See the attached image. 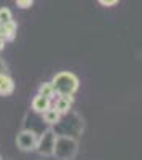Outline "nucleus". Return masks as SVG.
Wrapping results in <instances>:
<instances>
[{"label": "nucleus", "instance_id": "1", "mask_svg": "<svg viewBox=\"0 0 142 160\" xmlns=\"http://www.w3.org/2000/svg\"><path fill=\"white\" fill-rule=\"evenodd\" d=\"M58 96H72L78 90V78L72 72H58L51 80Z\"/></svg>", "mask_w": 142, "mask_h": 160}, {"label": "nucleus", "instance_id": "2", "mask_svg": "<svg viewBox=\"0 0 142 160\" xmlns=\"http://www.w3.org/2000/svg\"><path fill=\"white\" fill-rule=\"evenodd\" d=\"M56 139H58V136H56V133L53 131V130H46L43 135H42V138L38 139V142H37V148H35V151L40 154V155H53L54 154V146H56Z\"/></svg>", "mask_w": 142, "mask_h": 160}, {"label": "nucleus", "instance_id": "3", "mask_svg": "<svg viewBox=\"0 0 142 160\" xmlns=\"http://www.w3.org/2000/svg\"><path fill=\"white\" fill-rule=\"evenodd\" d=\"M37 142H38V138H37L35 133L31 131V130H22V131L18 133V136H16V146H18V149L22 151V152L35 151Z\"/></svg>", "mask_w": 142, "mask_h": 160}, {"label": "nucleus", "instance_id": "4", "mask_svg": "<svg viewBox=\"0 0 142 160\" xmlns=\"http://www.w3.org/2000/svg\"><path fill=\"white\" fill-rule=\"evenodd\" d=\"M16 31H18V24L15 21H8L0 24V37L5 38V42H10V40H15L16 37Z\"/></svg>", "mask_w": 142, "mask_h": 160}, {"label": "nucleus", "instance_id": "5", "mask_svg": "<svg viewBox=\"0 0 142 160\" xmlns=\"http://www.w3.org/2000/svg\"><path fill=\"white\" fill-rule=\"evenodd\" d=\"M15 91V82L10 75L5 74H0V96H8Z\"/></svg>", "mask_w": 142, "mask_h": 160}, {"label": "nucleus", "instance_id": "6", "mask_svg": "<svg viewBox=\"0 0 142 160\" xmlns=\"http://www.w3.org/2000/svg\"><path fill=\"white\" fill-rule=\"evenodd\" d=\"M51 108V99L42 96V95H37L34 99H32V109L37 112V114H43L45 111H48Z\"/></svg>", "mask_w": 142, "mask_h": 160}, {"label": "nucleus", "instance_id": "7", "mask_svg": "<svg viewBox=\"0 0 142 160\" xmlns=\"http://www.w3.org/2000/svg\"><path fill=\"white\" fill-rule=\"evenodd\" d=\"M72 102H73V98L72 96H58L56 104H54V109L58 112H61V115L62 114H67L70 111V108H72Z\"/></svg>", "mask_w": 142, "mask_h": 160}, {"label": "nucleus", "instance_id": "8", "mask_svg": "<svg viewBox=\"0 0 142 160\" xmlns=\"http://www.w3.org/2000/svg\"><path fill=\"white\" fill-rule=\"evenodd\" d=\"M42 115H43V120H45L48 125H56L59 120H61V112H58L54 108H50V109L45 111Z\"/></svg>", "mask_w": 142, "mask_h": 160}, {"label": "nucleus", "instance_id": "9", "mask_svg": "<svg viewBox=\"0 0 142 160\" xmlns=\"http://www.w3.org/2000/svg\"><path fill=\"white\" fill-rule=\"evenodd\" d=\"M38 95H42V96H45L48 99H53L54 96H58L53 85H51V82H43L40 87H38Z\"/></svg>", "mask_w": 142, "mask_h": 160}, {"label": "nucleus", "instance_id": "10", "mask_svg": "<svg viewBox=\"0 0 142 160\" xmlns=\"http://www.w3.org/2000/svg\"><path fill=\"white\" fill-rule=\"evenodd\" d=\"M13 19V15H11V10L8 8H0V24L3 22H8Z\"/></svg>", "mask_w": 142, "mask_h": 160}, {"label": "nucleus", "instance_id": "11", "mask_svg": "<svg viewBox=\"0 0 142 160\" xmlns=\"http://www.w3.org/2000/svg\"><path fill=\"white\" fill-rule=\"evenodd\" d=\"M34 3V0H16V5L19 8H31Z\"/></svg>", "mask_w": 142, "mask_h": 160}, {"label": "nucleus", "instance_id": "12", "mask_svg": "<svg viewBox=\"0 0 142 160\" xmlns=\"http://www.w3.org/2000/svg\"><path fill=\"white\" fill-rule=\"evenodd\" d=\"M97 2L104 7H113V5L118 3V0H97Z\"/></svg>", "mask_w": 142, "mask_h": 160}, {"label": "nucleus", "instance_id": "13", "mask_svg": "<svg viewBox=\"0 0 142 160\" xmlns=\"http://www.w3.org/2000/svg\"><path fill=\"white\" fill-rule=\"evenodd\" d=\"M7 72V64L3 59H0V74H5Z\"/></svg>", "mask_w": 142, "mask_h": 160}, {"label": "nucleus", "instance_id": "14", "mask_svg": "<svg viewBox=\"0 0 142 160\" xmlns=\"http://www.w3.org/2000/svg\"><path fill=\"white\" fill-rule=\"evenodd\" d=\"M5 43H7V42H5V38L0 37V51H2V50L5 48Z\"/></svg>", "mask_w": 142, "mask_h": 160}, {"label": "nucleus", "instance_id": "15", "mask_svg": "<svg viewBox=\"0 0 142 160\" xmlns=\"http://www.w3.org/2000/svg\"><path fill=\"white\" fill-rule=\"evenodd\" d=\"M0 160H2V157H0Z\"/></svg>", "mask_w": 142, "mask_h": 160}]
</instances>
